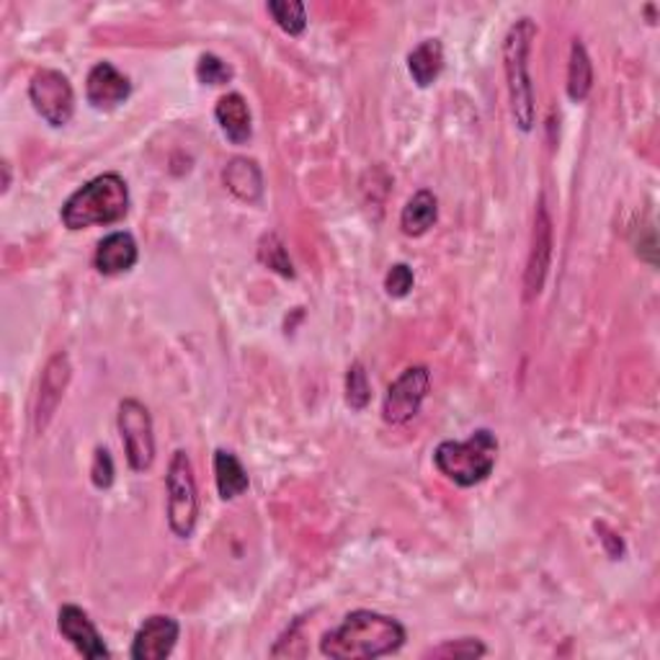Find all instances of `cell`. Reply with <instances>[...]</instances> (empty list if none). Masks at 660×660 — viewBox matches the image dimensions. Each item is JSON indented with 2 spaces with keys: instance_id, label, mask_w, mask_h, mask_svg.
Instances as JSON below:
<instances>
[{
  "instance_id": "obj_13",
  "label": "cell",
  "mask_w": 660,
  "mask_h": 660,
  "mask_svg": "<svg viewBox=\"0 0 660 660\" xmlns=\"http://www.w3.org/2000/svg\"><path fill=\"white\" fill-rule=\"evenodd\" d=\"M132 83L130 78L111 65V62H99L91 68L89 81H85V99L93 109L111 111L130 99Z\"/></svg>"
},
{
  "instance_id": "obj_6",
  "label": "cell",
  "mask_w": 660,
  "mask_h": 660,
  "mask_svg": "<svg viewBox=\"0 0 660 660\" xmlns=\"http://www.w3.org/2000/svg\"><path fill=\"white\" fill-rule=\"evenodd\" d=\"M116 426L122 434L126 463L134 473H145L155 463V434H153V418L150 410L134 397L119 403Z\"/></svg>"
},
{
  "instance_id": "obj_19",
  "label": "cell",
  "mask_w": 660,
  "mask_h": 660,
  "mask_svg": "<svg viewBox=\"0 0 660 660\" xmlns=\"http://www.w3.org/2000/svg\"><path fill=\"white\" fill-rule=\"evenodd\" d=\"M214 480H217V490L222 500H233L237 496H243L251 485L248 473H245L241 459L227 449L214 451Z\"/></svg>"
},
{
  "instance_id": "obj_21",
  "label": "cell",
  "mask_w": 660,
  "mask_h": 660,
  "mask_svg": "<svg viewBox=\"0 0 660 660\" xmlns=\"http://www.w3.org/2000/svg\"><path fill=\"white\" fill-rule=\"evenodd\" d=\"M266 8H268V13L274 16L276 27H280L284 34H290V37L305 34L307 8L297 3V0H272V3H268Z\"/></svg>"
},
{
  "instance_id": "obj_2",
  "label": "cell",
  "mask_w": 660,
  "mask_h": 660,
  "mask_svg": "<svg viewBox=\"0 0 660 660\" xmlns=\"http://www.w3.org/2000/svg\"><path fill=\"white\" fill-rule=\"evenodd\" d=\"M126 212H130V186L119 173H103L62 204L60 220L68 230H85L122 222Z\"/></svg>"
},
{
  "instance_id": "obj_25",
  "label": "cell",
  "mask_w": 660,
  "mask_h": 660,
  "mask_svg": "<svg viewBox=\"0 0 660 660\" xmlns=\"http://www.w3.org/2000/svg\"><path fill=\"white\" fill-rule=\"evenodd\" d=\"M485 653H488V648H485L480 640L463 638V640L441 642L439 648L428 650L426 658H483Z\"/></svg>"
},
{
  "instance_id": "obj_18",
  "label": "cell",
  "mask_w": 660,
  "mask_h": 660,
  "mask_svg": "<svg viewBox=\"0 0 660 660\" xmlns=\"http://www.w3.org/2000/svg\"><path fill=\"white\" fill-rule=\"evenodd\" d=\"M408 70L413 83L418 89H428V85L436 83V78L441 75L444 70V44L441 39H424L416 50L408 54Z\"/></svg>"
},
{
  "instance_id": "obj_17",
  "label": "cell",
  "mask_w": 660,
  "mask_h": 660,
  "mask_svg": "<svg viewBox=\"0 0 660 660\" xmlns=\"http://www.w3.org/2000/svg\"><path fill=\"white\" fill-rule=\"evenodd\" d=\"M436 220H439V199L428 189H420L403 206L400 230L408 237H420L436 225Z\"/></svg>"
},
{
  "instance_id": "obj_26",
  "label": "cell",
  "mask_w": 660,
  "mask_h": 660,
  "mask_svg": "<svg viewBox=\"0 0 660 660\" xmlns=\"http://www.w3.org/2000/svg\"><path fill=\"white\" fill-rule=\"evenodd\" d=\"M413 282H416L413 268L408 264H395V266H389V272L385 276V292L389 294V297L403 299L410 294Z\"/></svg>"
},
{
  "instance_id": "obj_1",
  "label": "cell",
  "mask_w": 660,
  "mask_h": 660,
  "mask_svg": "<svg viewBox=\"0 0 660 660\" xmlns=\"http://www.w3.org/2000/svg\"><path fill=\"white\" fill-rule=\"evenodd\" d=\"M405 627L395 617L356 609L336 630L325 632L321 653L333 660H375L397 653L405 646Z\"/></svg>"
},
{
  "instance_id": "obj_24",
  "label": "cell",
  "mask_w": 660,
  "mask_h": 660,
  "mask_svg": "<svg viewBox=\"0 0 660 660\" xmlns=\"http://www.w3.org/2000/svg\"><path fill=\"white\" fill-rule=\"evenodd\" d=\"M196 78L204 85H225L233 81V68L225 60H220L217 54H202L196 62Z\"/></svg>"
},
{
  "instance_id": "obj_15",
  "label": "cell",
  "mask_w": 660,
  "mask_h": 660,
  "mask_svg": "<svg viewBox=\"0 0 660 660\" xmlns=\"http://www.w3.org/2000/svg\"><path fill=\"white\" fill-rule=\"evenodd\" d=\"M222 181L230 194L245 204H258L264 196V173L253 158H233L222 171Z\"/></svg>"
},
{
  "instance_id": "obj_12",
  "label": "cell",
  "mask_w": 660,
  "mask_h": 660,
  "mask_svg": "<svg viewBox=\"0 0 660 660\" xmlns=\"http://www.w3.org/2000/svg\"><path fill=\"white\" fill-rule=\"evenodd\" d=\"M70 359L68 354H54L42 372V385H39V400L34 408V428L37 434H44V428L50 426V420L58 410V405L65 395V387L70 382Z\"/></svg>"
},
{
  "instance_id": "obj_28",
  "label": "cell",
  "mask_w": 660,
  "mask_h": 660,
  "mask_svg": "<svg viewBox=\"0 0 660 660\" xmlns=\"http://www.w3.org/2000/svg\"><path fill=\"white\" fill-rule=\"evenodd\" d=\"M8 186H11V165L3 163V191H8Z\"/></svg>"
},
{
  "instance_id": "obj_3",
  "label": "cell",
  "mask_w": 660,
  "mask_h": 660,
  "mask_svg": "<svg viewBox=\"0 0 660 660\" xmlns=\"http://www.w3.org/2000/svg\"><path fill=\"white\" fill-rule=\"evenodd\" d=\"M537 37V27L531 19H519L508 29L504 39V68L508 81V99H511V114L521 132H531L537 122L535 85L529 75L531 42Z\"/></svg>"
},
{
  "instance_id": "obj_10",
  "label": "cell",
  "mask_w": 660,
  "mask_h": 660,
  "mask_svg": "<svg viewBox=\"0 0 660 660\" xmlns=\"http://www.w3.org/2000/svg\"><path fill=\"white\" fill-rule=\"evenodd\" d=\"M181 627L169 615L148 617L134 634L130 658L132 660H165L176 648Z\"/></svg>"
},
{
  "instance_id": "obj_14",
  "label": "cell",
  "mask_w": 660,
  "mask_h": 660,
  "mask_svg": "<svg viewBox=\"0 0 660 660\" xmlns=\"http://www.w3.org/2000/svg\"><path fill=\"white\" fill-rule=\"evenodd\" d=\"M140 251H138V241L130 233H111L103 237L95 248L93 256V266L95 272L103 276H119L132 272L134 264H138Z\"/></svg>"
},
{
  "instance_id": "obj_4",
  "label": "cell",
  "mask_w": 660,
  "mask_h": 660,
  "mask_svg": "<svg viewBox=\"0 0 660 660\" xmlns=\"http://www.w3.org/2000/svg\"><path fill=\"white\" fill-rule=\"evenodd\" d=\"M498 463V439L488 428H477L467 441H441L434 451V465L459 488H473L488 480Z\"/></svg>"
},
{
  "instance_id": "obj_27",
  "label": "cell",
  "mask_w": 660,
  "mask_h": 660,
  "mask_svg": "<svg viewBox=\"0 0 660 660\" xmlns=\"http://www.w3.org/2000/svg\"><path fill=\"white\" fill-rule=\"evenodd\" d=\"M91 480L99 490H109L111 483H114V459H111L106 447H99L93 451Z\"/></svg>"
},
{
  "instance_id": "obj_23",
  "label": "cell",
  "mask_w": 660,
  "mask_h": 660,
  "mask_svg": "<svg viewBox=\"0 0 660 660\" xmlns=\"http://www.w3.org/2000/svg\"><path fill=\"white\" fill-rule=\"evenodd\" d=\"M369 379L367 372H364L362 362H354L346 372V405L352 410H364L369 405Z\"/></svg>"
},
{
  "instance_id": "obj_9",
  "label": "cell",
  "mask_w": 660,
  "mask_h": 660,
  "mask_svg": "<svg viewBox=\"0 0 660 660\" xmlns=\"http://www.w3.org/2000/svg\"><path fill=\"white\" fill-rule=\"evenodd\" d=\"M550 258H552V220L545 206V199H539L535 233H531L527 274H524V297L527 299H535L537 294L542 292L547 272H550Z\"/></svg>"
},
{
  "instance_id": "obj_8",
  "label": "cell",
  "mask_w": 660,
  "mask_h": 660,
  "mask_svg": "<svg viewBox=\"0 0 660 660\" xmlns=\"http://www.w3.org/2000/svg\"><path fill=\"white\" fill-rule=\"evenodd\" d=\"M428 387H431V372L424 364L408 367L387 387L385 403H382V420L389 426H403L418 416L424 405Z\"/></svg>"
},
{
  "instance_id": "obj_22",
  "label": "cell",
  "mask_w": 660,
  "mask_h": 660,
  "mask_svg": "<svg viewBox=\"0 0 660 660\" xmlns=\"http://www.w3.org/2000/svg\"><path fill=\"white\" fill-rule=\"evenodd\" d=\"M258 261L266 268H272L274 274L284 276V280H294L292 258H290V253H286L284 243L280 241V235H276V233H266L258 241Z\"/></svg>"
},
{
  "instance_id": "obj_16",
  "label": "cell",
  "mask_w": 660,
  "mask_h": 660,
  "mask_svg": "<svg viewBox=\"0 0 660 660\" xmlns=\"http://www.w3.org/2000/svg\"><path fill=\"white\" fill-rule=\"evenodd\" d=\"M214 119H217L220 130L233 145H245L253 134L251 124V109L241 93L222 95L214 106Z\"/></svg>"
},
{
  "instance_id": "obj_20",
  "label": "cell",
  "mask_w": 660,
  "mask_h": 660,
  "mask_svg": "<svg viewBox=\"0 0 660 660\" xmlns=\"http://www.w3.org/2000/svg\"><path fill=\"white\" fill-rule=\"evenodd\" d=\"M593 85V68L588 58L583 42H572L570 47V65H568V95L576 103L586 101Z\"/></svg>"
},
{
  "instance_id": "obj_11",
  "label": "cell",
  "mask_w": 660,
  "mask_h": 660,
  "mask_svg": "<svg viewBox=\"0 0 660 660\" xmlns=\"http://www.w3.org/2000/svg\"><path fill=\"white\" fill-rule=\"evenodd\" d=\"M58 630L83 658L101 660L111 656L106 642H103L99 630H95V625L91 622V617L85 615L81 607L65 603L58 615Z\"/></svg>"
},
{
  "instance_id": "obj_7",
  "label": "cell",
  "mask_w": 660,
  "mask_h": 660,
  "mask_svg": "<svg viewBox=\"0 0 660 660\" xmlns=\"http://www.w3.org/2000/svg\"><path fill=\"white\" fill-rule=\"evenodd\" d=\"M29 99L50 126H65L75 114V93L60 70H39L29 83Z\"/></svg>"
},
{
  "instance_id": "obj_5",
  "label": "cell",
  "mask_w": 660,
  "mask_h": 660,
  "mask_svg": "<svg viewBox=\"0 0 660 660\" xmlns=\"http://www.w3.org/2000/svg\"><path fill=\"white\" fill-rule=\"evenodd\" d=\"M165 488H169V527L179 539H189L199 519V493L194 465L184 449L173 451Z\"/></svg>"
}]
</instances>
